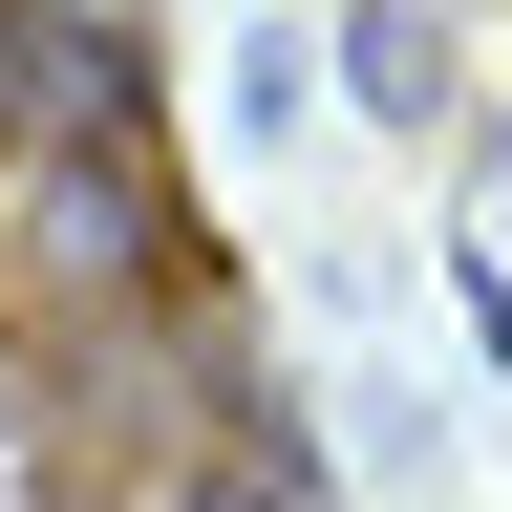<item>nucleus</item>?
Wrapping results in <instances>:
<instances>
[{
    "label": "nucleus",
    "instance_id": "1",
    "mask_svg": "<svg viewBox=\"0 0 512 512\" xmlns=\"http://www.w3.org/2000/svg\"><path fill=\"white\" fill-rule=\"evenodd\" d=\"M22 64H43V22H22V0H0V107H22Z\"/></svg>",
    "mask_w": 512,
    "mask_h": 512
},
{
    "label": "nucleus",
    "instance_id": "2",
    "mask_svg": "<svg viewBox=\"0 0 512 512\" xmlns=\"http://www.w3.org/2000/svg\"><path fill=\"white\" fill-rule=\"evenodd\" d=\"M0 448H22V427H0Z\"/></svg>",
    "mask_w": 512,
    "mask_h": 512
}]
</instances>
